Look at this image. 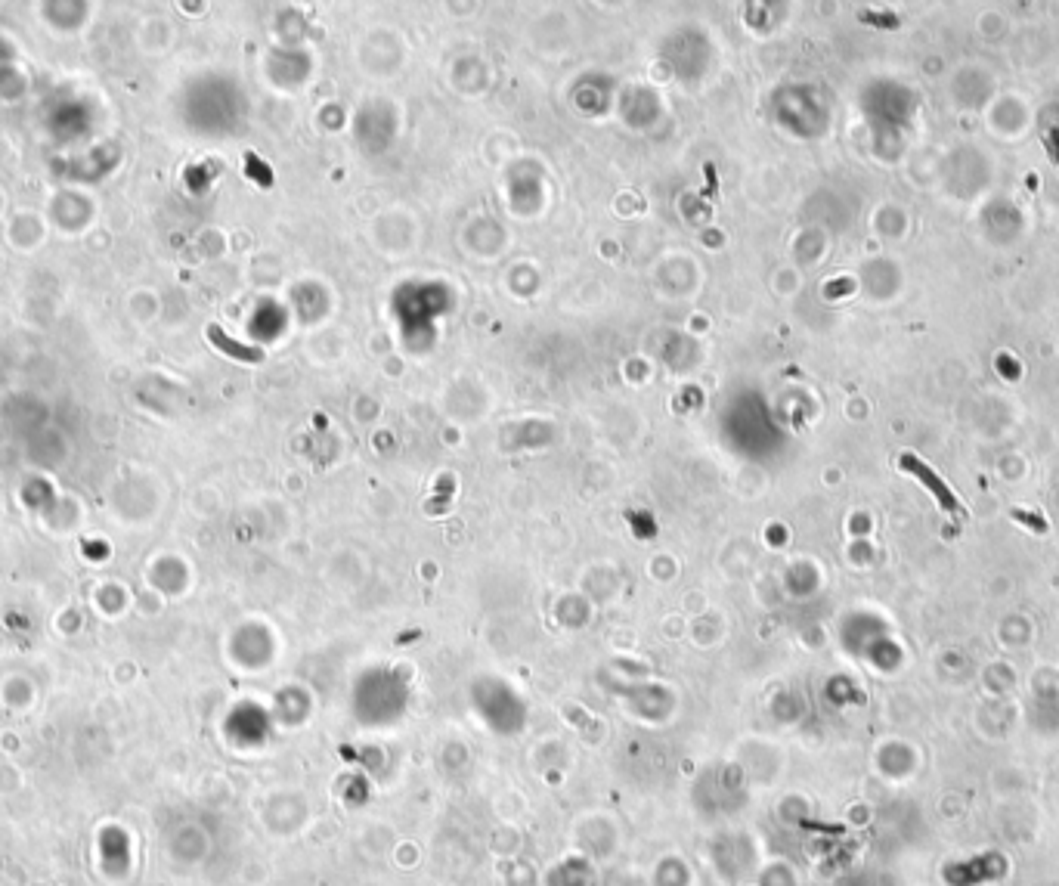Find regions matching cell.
Wrapping results in <instances>:
<instances>
[{
  "mask_svg": "<svg viewBox=\"0 0 1059 886\" xmlns=\"http://www.w3.org/2000/svg\"><path fill=\"white\" fill-rule=\"evenodd\" d=\"M902 468L905 471H911L914 474V478H920L926 487H929V493H933L936 499H939V505H942V509L945 512H951L954 518H960V515H964V509H960V502L954 499V493L948 490V484L942 481V478H936V474H933V468H929L926 462H920L917 456H911V453H905L902 456Z\"/></svg>",
  "mask_w": 1059,
  "mask_h": 886,
  "instance_id": "cell-1",
  "label": "cell"
},
{
  "mask_svg": "<svg viewBox=\"0 0 1059 886\" xmlns=\"http://www.w3.org/2000/svg\"><path fill=\"white\" fill-rule=\"evenodd\" d=\"M208 338L220 347V351H227V354H233L236 360H242V363H261L264 360V354L258 351V347H245V344H236V341H230L227 335H223L217 326H208Z\"/></svg>",
  "mask_w": 1059,
  "mask_h": 886,
  "instance_id": "cell-2",
  "label": "cell"
}]
</instances>
